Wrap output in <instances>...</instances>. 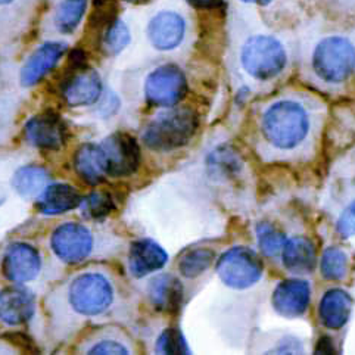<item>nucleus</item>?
Instances as JSON below:
<instances>
[{
	"label": "nucleus",
	"mask_w": 355,
	"mask_h": 355,
	"mask_svg": "<svg viewBox=\"0 0 355 355\" xmlns=\"http://www.w3.org/2000/svg\"><path fill=\"white\" fill-rule=\"evenodd\" d=\"M87 354H130V349L125 342L120 340V338L112 336V335H102L96 338V340L92 342L89 347L85 348Z\"/></svg>",
	"instance_id": "obj_29"
},
{
	"label": "nucleus",
	"mask_w": 355,
	"mask_h": 355,
	"mask_svg": "<svg viewBox=\"0 0 355 355\" xmlns=\"http://www.w3.org/2000/svg\"><path fill=\"white\" fill-rule=\"evenodd\" d=\"M46 180L47 173L44 168L37 167V165H28V167H22L15 173L12 184L21 196L30 198L42 191Z\"/></svg>",
	"instance_id": "obj_23"
},
{
	"label": "nucleus",
	"mask_w": 355,
	"mask_h": 355,
	"mask_svg": "<svg viewBox=\"0 0 355 355\" xmlns=\"http://www.w3.org/2000/svg\"><path fill=\"white\" fill-rule=\"evenodd\" d=\"M65 52V44L47 43L35 51L21 71V83L24 86H33L39 83L58 64Z\"/></svg>",
	"instance_id": "obj_16"
},
{
	"label": "nucleus",
	"mask_w": 355,
	"mask_h": 355,
	"mask_svg": "<svg viewBox=\"0 0 355 355\" xmlns=\"http://www.w3.org/2000/svg\"><path fill=\"white\" fill-rule=\"evenodd\" d=\"M87 0H62L55 14V24L61 33H71L85 15Z\"/></svg>",
	"instance_id": "obj_24"
},
{
	"label": "nucleus",
	"mask_w": 355,
	"mask_h": 355,
	"mask_svg": "<svg viewBox=\"0 0 355 355\" xmlns=\"http://www.w3.org/2000/svg\"><path fill=\"white\" fill-rule=\"evenodd\" d=\"M348 255L345 251L339 250V248H327V250L322 255L320 261V271L326 280H342L345 279L348 273Z\"/></svg>",
	"instance_id": "obj_26"
},
{
	"label": "nucleus",
	"mask_w": 355,
	"mask_h": 355,
	"mask_svg": "<svg viewBox=\"0 0 355 355\" xmlns=\"http://www.w3.org/2000/svg\"><path fill=\"white\" fill-rule=\"evenodd\" d=\"M220 279L233 289L254 286L263 276V261L250 248L236 246L223 254L217 263Z\"/></svg>",
	"instance_id": "obj_6"
},
{
	"label": "nucleus",
	"mask_w": 355,
	"mask_h": 355,
	"mask_svg": "<svg viewBox=\"0 0 355 355\" xmlns=\"http://www.w3.org/2000/svg\"><path fill=\"white\" fill-rule=\"evenodd\" d=\"M187 92V81L182 71L174 65H164L149 74L145 93L152 105L171 106L179 103Z\"/></svg>",
	"instance_id": "obj_7"
},
{
	"label": "nucleus",
	"mask_w": 355,
	"mask_h": 355,
	"mask_svg": "<svg viewBox=\"0 0 355 355\" xmlns=\"http://www.w3.org/2000/svg\"><path fill=\"white\" fill-rule=\"evenodd\" d=\"M168 261V255L153 241H139L130 250V270L136 277H144L152 271L162 268Z\"/></svg>",
	"instance_id": "obj_17"
},
{
	"label": "nucleus",
	"mask_w": 355,
	"mask_h": 355,
	"mask_svg": "<svg viewBox=\"0 0 355 355\" xmlns=\"http://www.w3.org/2000/svg\"><path fill=\"white\" fill-rule=\"evenodd\" d=\"M148 293L157 310L164 313L179 311L183 297V289L180 282L175 277L168 275L155 277L150 282Z\"/></svg>",
	"instance_id": "obj_20"
},
{
	"label": "nucleus",
	"mask_w": 355,
	"mask_h": 355,
	"mask_svg": "<svg viewBox=\"0 0 355 355\" xmlns=\"http://www.w3.org/2000/svg\"><path fill=\"white\" fill-rule=\"evenodd\" d=\"M189 3L196 6V8H202V9H209V8H216L218 6L223 0H187Z\"/></svg>",
	"instance_id": "obj_34"
},
{
	"label": "nucleus",
	"mask_w": 355,
	"mask_h": 355,
	"mask_svg": "<svg viewBox=\"0 0 355 355\" xmlns=\"http://www.w3.org/2000/svg\"><path fill=\"white\" fill-rule=\"evenodd\" d=\"M81 198L74 187L68 184L47 186L37 199V208L42 214H61L77 208Z\"/></svg>",
	"instance_id": "obj_22"
},
{
	"label": "nucleus",
	"mask_w": 355,
	"mask_h": 355,
	"mask_svg": "<svg viewBox=\"0 0 355 355\" xmlns=\"http://www.w3.org/2000/svg\"><path fill=\"white\" fill-rule=\"evenodd\" d=\"M311 289L309 282L291 279L283 280L273 292V309L277 314L286 318L301 317L310 305Z\"/></svg>",
	"instance_id": "obj_10"
},
{
	"label": "nucleus",
	"mask_w": 355,
	"mask_h": 355,
	"mask_svg": "<svg viewBox=\"0 0 355 355\" xmlns=\"http://www.w3.org/2000/svg\"><path fill=\"white\" fill-rule=\"evenodd\" d=\"M74 165L83 180L90 184H98L105 175H108V162L102 146L92 144L81 146L76 153Z\"/></svg>",
	"instance_id": "obj_21"
},
{
	"label": "nucleus",
	"mask_w": 355,
	"mask_h": 355,
	"mask_svg": "<svg viewBox=\"0 0 355 355\" xmlns=\"http://www.w3.org/2000/svg\"><path fill=\"white\" fill-rule=\"evenodd\" d=\"M214 258L216 254L211 250H207V248H198V250L189 251L182 257L179 270L184 277L195 279L205 273L211 267V264L214 263Z\"/></svg>",
	"instance_id": "obj_25"
},
{
	"label": "nucleus",
	"mask_w": 355,
	"mask_h": 355,
	"mask_svg": "<svg viewBox=\"0 0 355 355\" xmlns=\"http://www.w3.org/2000/svg\"><path fill=\"white\" fill-rule=\"evenodd\" d=\"M323 105L305 93L271 101L259 118V132L273 159H297L314 145L323 120Z\"/></svg>",
	"instance_id": "obj_1"
},
{
	"label": "nucleus",
	"mask_w": 355,
	"mask_h": 355,
	"mask_svg": "<svg viewBox=\"0 0 355 355\" xmlns=\"http://www.w3.org/2000/svg\"><path fill=\"white\" fill-rule=\"evenodd\" d=\"M283 266L293 275L311 273L317 263L315 248L310 239L295 236L289 239L282 251Z\"/></svg>",
	"instance_id": "obj_18"
},
{
	"label": "nucleus",
	"mask_w": 355,
	"mask_h": 355,
	"mask_svg": "<svg viewBox=\"0 0 355 355\" xmlns=\"http://www.w3.org/2000/svg\"><path fill=\"white\" fill-rule=\"evenodd\" d=\"M102 93V81L96 71H83L64 87V96L71 106H86L96 102Z\"/></svg>",
	"instance_id": "obj_19"
},
{
	"label": "nucleus",
	"mask_w": 355,
	"mask_h": 355,
	"mask_svg": "<svg viewBox=\"0 0 355 355\" xmlns=\"http://www.w3.org/2000/svg\"><path fill=\"white\" fill-rule=\"evenodd\" d=\"M111 280L101 273H85L76 277L68 288V302L74 313L93 317L105 313L114 302Z\"/></svg>",
	"instance_id": "obj_5"
},
{
	"label": "nucleus",
	"mask_w": 355,
	"mask_h": 355,
	"mask_svg": "<svg viewBox=\"0 0 355 355\" xmlns=\"http://www.w3.org/2000/svg\"><path fill=\"white\" fill-rule=\"evenodd\" d=\"M311 67L326 85H340L355 71V46L342 35H329L317 43Z\"/></svg>",
	"instance_id": "obj_2"
},
{
	"label": "nucleus",
	"mask_w": 355,
	"mask_h": 355,
	"mask_svg": "<svg viewBox=\"0 0 355 355\" xmlns=\"http://www.w3.org/2000/svg\"><path fill=\"white\" fill-rule=\"evenodd\" d=\"M336 229L342 238H351L355 234V200H352L340 214Z\"/></svg>",
	"instance_id": "obj_32"
},
{
	"label": "nucleus",
	"mask_w": 355,
	"mask_h": 355,
	"mask_svg": "<svg viewBox=\"0 0 355 355\" xmlns=\"http://www.w3.org/2000/svg\"><path fill=\"white\" fill-rule=\"evenodd\" d=\"M40 255L26 243L12 245L3 259L5 276L15 283H26L37 277L40 271Z\"/></svg>",
	"instance_id": "obj_11"
},
{
	"label": "nucleus",
	"mask_w": 355,
	"mask_h": 355,
	"mask_svg": "<svg viewBox=\"0 0 355 355\" xmlns=\"http://www.w3.org/2000/svg\"><path fill=\"white\" fill-rule=\"evenodd\" d=\"M35 310L33 295L21 288H8L0 292V320L9 326L28 322Z\"/></svg>",
	"instance_id": "obj_14"
},
{
	"label": "nucleus",
	"mask_w": 355,
	"mask_h": 355,
	"mask_svg": "<svg viewBox=\"0 0 355 355\" xmlns=\"http://www.w3.org/2000/svg\"><path fill=\"white\" fill-rule=\"evenodd\" d=\"M14 2V0H0V5H9Z\"/></svg>",
	"instance_id": "obj_37"
},
{
	"label": "nucleus",
	"mask_w": 355,
	"mask_h": 355,
	"mask_svg": "<svg viewBox=\"0 0 355 355\" xmlns=\"http://www.w3.org/2000/svg\"><path fill=\"white\" fill-rule=\"evenodd\" d=\"M101 146L108 162V175L125 177L137 170L140 164V149L133 137L114 135L106 139Z\"/></svg>",
	"instance_id": "obj_9"
},
{
	"label": "nucleus",
	"mask_w": 355,
	"mask_h": 355,
	"mask_svg": "<svg viewBox=\"0 0 355 355\" xmlns=\"http://www.w3.org/2000/svg\"><path fill=\"white\" fill-rule=\"evenodd\" d=\"M83 209L90 218H102L114 209V202L106 193H93L83 202Z\"/></svg>",
	"instance_id": "obj_31"
},
{
	"label": "nucleus",
	"mask_w": 355,
	"mask_h": 355,
	"mask_svg": "<svg viewBox=\"0 0 355 355\" xmlns=\"http://www.w3.org/2000/svg\"><path fill=\"white\" fill-rule=\"evenodd\" d=\"M94 236L83 224L65 223L52 234V250L65 263L77 264L93 252Z\"/></svg>",
	"instance_id": "obj_8"
},
{
	"label": "nucleus",
	"mask_w": 355,
	"mask_h": 355,
	"mask_svg": "<svg viewBox=\"0 0 355 355\" xmlns=\"http://www.w3.org/2000/svg\"><path fill=\"white\" fill-rule=\"evenodd\" d=\"M315 354H336V349L334 348V340L329 336H323L318 339Z\"/></svg>",
	"instance_id": "obj_33"
},
{
	"label": "nucleus",
	"mask_w": 355,
	"mask_h": 355,
	"mask_svg": "<svg viewBox=\"0 0 355 355\" xmlns=\"http://www.w3.org/2000/svg\"><path fill=\"white\" fill-rule=\"evenodd\" d=\"M198 115L191 108L171 110L158 115L144 135L146 146L155 150H171L191 141L198 130Z\"/></svg>",
	"instance_id": "obj_3"
},
{
	"label": "nucleus",
	"mask_w": 355,
	"mask_h": 355,
	"mask_svg": "<svg viewBox=\"0 0 355 355\" xmlns=\"http://www.w3.org/2000/svg\"><path fill=\"white\" fill-rule=\"evenodd\" d=\"M186 33L184 19L175 12H159L153 17L148 34L150 43L158 51H173L183 42Z\"/></svg>",
	"instance_id": "obj_12"
},
{
	"label": "nucleus",
	"mask_w": 355,
	"mask_h": 355,
	"mask_svg": "<svg viewBox=\"0 0 355 355\" xmlns=\"http://www.w3.org/2000/svg\"><path fill=\"white\" fill-rule=\"evenodd\" d=\"M246 3H257V5H268L273 2V0H243Z\"/></svg>",
	"instance_id": "obj_35"
},
{
	"label": "nucleus",
	"mask_w": 355,
	"mask_h": 355,
	"mask_svg": "<svg viewBox=\"0 0 355 355\" xmlns=\"http://www.w3.org/2000/svg\"><path fill=\"white\" fill-rule=\"evenodd\" d=\"M258 236V245L259 250L264 252L267 257H277L285 246V236L277 232L271 224L268 223H259L257 227Z\"/></svg>",
	"instance_id": "obj_27"
},
{
	"label": "nucleus",
	"mask_w": 355,
	"mask_h": 355,
	"mask_svg": "<svg viewBox=\"0 0 355 355\" xmlns=\"http://www.w3.org/2000/svg\"><path fill=\"white\" fill-rule=\"evenodd\" d=\"M26 137L33 146L59 149L65 141V127L58 115L42 114L26 124Z\"/></svg>",
	"instance_id": "obj_13"
},
{
	"label": "nucleus",
	"mask_w": 355,
	"mask_h": 355,
	"mask_svg": "<svg viewBox=\"0 0 355 355\" xmlns=\"http://www.w3.org/2000/svg\"><path fill=\"white\" fill-rule=\"evenodd\" d=\"M125 2H130V3H141V2H146V0H125Z\"/></svg>",
	"instance_id": "obj_36"
},
{
	"label": "nucleus",
	"mask_w": 355,
	"mask_h": 355,
	"mask_svg": "<svg viewBox=\"0 0 355 355\" xmlns=\"http://www.w3.org/2000/svg\"><path fill=\"white\" fill-rule=\"evenodd\" d=\"M157 351L159 354H189V347L179 330L168 329L159 336Z\"/></svg>",
	"instance_id": "obj_30"
},
{
	"label": "nucleus",
	"mask_w": 355,
	"mask_h": 355,
	"mask_svg": "<svg viewBox=\"0 0 355 355\" xmlns=\"http://www.w3.org/2000/svg\"><path fill=\"white\" fill-rule=\"evenodd\" d=\"M241 62L251 77L267 81L283 73L288 55L285 46L273 35H254L242 47Z\"/></svg>",
	"instance_id": "obj_4"
},
{
	"label": "nucleus",
	"mask_w": 355,
	"mask_h": 355,
	"mask_svg": "<svg viewBox=\"0 0 355 355\" xmlns=\"http://www.w3.org/2000/svg\"><path fill=\"white\" fill-rule=\"evenodd\" d=\"M352 311L351 295L342 289L327 291L318 305V317L324 327L330 330H339L344 327Z\"/></svg>",
	"instance_id": "obj_15"
},
{
	"label": "nucleus",
	"mask_w": 355,
	"mask_h": 355,
	"mask_svg": "<svg viewBox=\"0 0 355 355\" xmlns=\"http://www.w3.org/2000/svg\"><path fill=\"white\" fill-rule=\"evenodd\" d=\"M128 43H130V31L125 24L121 21L114 22L105 35V40H103L105 51L111 55H116L120 53Z\"/></svg>",
	"instance_id": "obj_28"
}]
</instances>
